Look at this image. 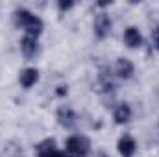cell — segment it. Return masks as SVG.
<instances>
[{"label": "cell", "instance_id": "10", "mask_svg": "<svg viewBox=\"0 0 159 157\" xmlns=\"http://www.w3.org/2000/svg\"><path fill=\"white\" fill-rule=\"evenodd\" d=\"M19 81H20V85L24 87V89H30V87H34L37 81H39V70L37 69H24L22 72H20V76H19Z\"/></svg>", "mask_w": 159, "mask_h": 157}, {"label": "cell", "instance_id": "6", "mask_svg": "<svg viewBox=\"0 0 159 157\" xmlns=\"http://www.w3.org/2000/svg\"><path fill=\"white\" fill-rule=\"evenodd\" d=\"M117 148H119V154L122 157H133L135 155V152H137L135 139H133L131 135H124V137H120Z\"/></svg>", "mask_w": 159, "mask_h": 157}, {"label": "cell", "instance_id": "12", "mask_svg": "<svg viewBox=\"0 0 159 157\" xmlns=\"http://www.w3.org/2000/svg\"><path fill=\"white\" fill-rule=\"evenodd\" d=\"M35 150H37V155L39 157L48 155L50 152L56 150V141H54V139H44L43 142H39V144L35 146Z\"/></svg>", "mask_w": 159, "mask_h": 157}, {"label": "cell", "instance_id": "1", "mask_svg": "<svg viewBox=\"0 0 159 157\" xmlns=\"http://www.w3.org/2000/svg\"><path fill=\"white\" fill-rule=\"evenodd\" d=\"M15 26L24 30L26 35H32V37H39L43 34V20L28 9H17L15 11Z\"/></svg>", "mask_w": 159, "mask_h": 157}, {"label": "cell", "instance_id": "4", "mask_svg": "<svg viewBox=\"0 0 159 157\" xmlns=\"http://www.w3.org/2000/svg\"><path fill=\"white\" fill-rule=\"evenodd\" d=\"M56 117H57V122H59L65 129H72V128L76 126V122H78L76 113H74L70 107H65V105H61V107L57 109Z\"/></svg>", "mask_w": 159, "mask_h": 157}, {"label": "cell", "instance_id": "9", "mask_svg": "<svg viewBox=\"0 0 159 157\" xmlns=\"http://www.w3.org/2000/svg\"><path fill=\"white\" fill-rule=\"evenodd\" d=\"M124 43H126L128 48H139V46L143 44V35H141V32H139L135 26L126 28V32H124Z\"/></svg>", "mask_w": 159, "mask_h": 157}, {"label": "cell", "instance_id": "13", "mask_svg": "<svg viewBox=\"0 0 159 157\" xmlns=\"http://www.w3.org/2000/svg\"><path fill=\"white\" fill-rule=\"evenodd\" d=\"M152 46L159 50V26H156L154 30H152Z\"/></svg>", "mask_w": 159, "mask_h": 157}, {"label": "cell", "instance_id": "11", "mask_svg": "<svg viewBox=\"0 0 159 157\" xmlns=\"http://www.w3.org/2000/svg\"><path fill=\"white\" fill-rule=\"evenodd\" d=\"M113 118H115V124H126L129 118H131V107L128 105V104H119L117 107H115V113H113Z\"/></svg>", "mask_w": 159, "mask_h": 157}, {"label": "cell", "instance_id": "3", "mask_svg": "<svg viewBox=\"0 0 159 157\" xmlns=\"http://www.w3.org/2000/svg\"><path fill=\"white\" fill-rule=\"evenodd\" d=\"M111 26H113V22H111V19H109V15L107 13H98L96 17H94V24H93V28H94V35L98 37V39H106L107 35H109V32H111Z\"/></svg>", "mask_w": 159, "mask_h": 157}, {"label": "cell", "instance_id": "7", "mask_svg": "<svg viewBox=\"0 0 159 157\" xmlns=\"http://www.w3.org/2000/svg\"><path fill=\"white\" fill-rule=\"evenodd\" d=\"M98 81H100V87H102L106 92H113V91L117 89V83H115V79H113L111 69H107V67H102V69H100Z\"/></svg>", "mask_w": 159, "mask_h": 157}, {"label": "cell", "instance_id": "8", "mask_svg": "<svg viewBox=\"0 0 159 157\" xmlns=\"http://www.w3.org/2000/svg\"><path fill=\"white\" fill-rule=\"evenodd\" d=\"M115 70H117V76H119V78L129 79L133 76V72H135V67H133V63H131L129 59L119 57V59H117V65H115Z\"/></svg>", "mask_w": 159, "mask_h": 157}, {"label": "cell", "instance_id": "2", "mask_svg": "<svg viewBox=\"0 0 159 157\" xmlns=\"http://www.w3.org/2000/svg\"><path fill=\"white\" fill-rule=\"evenodd\" d=\"M91 150V141L83 135H72L67 139V155L85 157Z\"/></svg>", "mask_w": 159, "mask_h": 157}, {"label": "cell", "instance_id": "14", "mask_svg": "<svg viewBox=\"0 0 159 157\" xmlns=\"http://www.w3.org/2000/svg\"><path fill=\"white\" fill-rule=\"evenodd\" d=\"M72 6H74V2H59V4H57V7H59L61 11H67V9H70Z\"/></svg>", "mask_w": 159, "mask_h": 157}, {"label": "cell", "instance_id": "5", "mask_svg": "<svg viewBox=\"0 0 159 157\" xmlns=\"http://www.w3.org/2000/svg\"><path fill=\"white\" fill-rule=\"evenodd\" d=\"M20 52L26 59H32L37 56L39 52V43H37V37H32V35H24L22 41H20Z\"/></svg>", "mask_w": 159, "mask_h": 157}, {"label": "cell", "instance_id": "17", "mask_svg": "<svg viewBox=\"0 0 159 157\" xmlns=\"http://www.w3.org/2000/svg\"><path fill=\"white\" fill-rule=\"evenodd\" d=\"M98 157H109V155H106V154H98Z\"/></svg>", "mask_w": 159, "mask_h": 157}, {"label": "cell", "instance_id": "16", "mask_svg": "<svg viewBox=\"0 0 159 157\" xmlns=\"http://www.w3.org/2000/svg\"><path fill=\"white\" fill-rule=\"evenodd\" d=\"M44 157H63V154H61V152H57V150H54V152H50L48 155H44Z\"/></svg>", "mask_w": 159, "mask_h": 157}, {"label": "cell", "instance_id": "15", "mask_svg": "<svg viewBox=\"0 0 159 157\" xmlns=\"http://www.w3.org/2000/svg\"><path fill=\"white\" fill-rule=\"evenodd\" d=\"M56 92H57V96H65L67 94V87H57Z\"/></svg>", "mask_w": 159, "mask_h": 157}]
</instances>
